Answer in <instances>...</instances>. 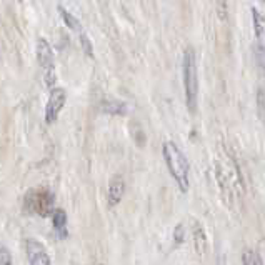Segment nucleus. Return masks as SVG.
<instances>
[{"mask_svg":"<svg viewBox=\"0 0 265 265\" xmlns=\"http://www.w3.org/2000/svg\"><path fill=\"white\" fill-rule=\"evenodd\" d=\"M162 155L163 160L167 163V169H169L170 175L175 182H177L180 192L187 194L190 187L189 174H190V163L187 160L185 154L180 150V147L175 142H165L162 145Z\"/></svg>","mask_w":265,"mask_h":265,"instance_id":"1","label":"nucleus"},{"mask_svg":"<svg viewBox=\"0 0 265 265\" xmlns=\"http://www.w3.org/2000/svg\"><path fill=\"white\" fill-rule=\"evenodd\" d=\"M182 77H184V90H185V104L189 112L195 114L197 100H198V75H197V60L195 50L187 47L182 57Z\"/></svg>","mask_w":265,"mask_h":265,"instance_id":"2","label":"nucleus"},{"mask_svg":"<svg viewBox=\"0 0 265 265\" xmlns=\"http://www.w3.org/2000/svg\"><path fill=\"white\" fill-rule=\"evenodd\" d=\"M23 209L27 210V213L49 217L55 210V195L47 189H32L25 194Z\"/></svg>","mask_w":265,"mask_h":265,"instance_id":"3","label":"nucleus"},{"mask_svg":"<svg viewBox=\"0 0 265 265\" xmlns=\"http://www.w3.org/2000/svg\"><path fill=\"white\" fill-rule=\"evenodd\" d=\"M35 52H37V62L42 69V73H44L45 85L53 88L57 80V73H55V65H53V50L49 42H47V38L44 37L38 38L37 45H35Z\"/></svg>","mask_w":265,"mask_h":265,"instance_id":"4","label":"nucleus"},{"mask_svg":"<svg viewBox=\"0 0 265 265\" xmlns=\"http://www.w3.org/2000/svg\"><path fill=\"white\" fill-rule=\"evenodd\" d=\"M65 102H67V92L62 87H53L50 90L49 100H47L45 107V122L53 124L58 119V114L62 112Z\"/></svg>","mask_w":265,"mask_h":265,"instance_id":"5","label":"nucleus"},{"mask_svg":"<svg viewBox=\"0 0 265 265\" xmlns=\"http://www.w3.org/2000/svg\"><path fill=\"white\" fill-rule=\"evenodd\" d=\"M25 252L30 265H52V260H50L49 254H47L45 247L35 239L25 240Z\"/></svg>","mask_w":265,"mask_h":265,"instance_id":"6","label":"nucleus"},{"mask_svg":"<svg viewBox=\"0 0 265 265\" xmlns=\"http://www.w3.org/2000/svg\"><path fill=\"white\" fill-rule=\"evenodd\" d=\"M125 194V182L122 178L115 177L114 180L110 182L108 185V190H107V202L110 207H117V205L122 202V197Z\"/></svg>","mask_w":265,"mask_h":265,"instance_id":"7","label":"nucleus"},{"mask_svg":"<svg viewBox=\"0 0 265 265\" xmlns=\"http://www.w3.org/2000/svg\"><path fill=\"white\" fill-rule=\"evenodd\" d=\"M52 219H53V229L58 233L62 240L67 239L69 235V229H67V212L64 209H55L52 213Z\"/></svg>","mask_w":265,"mask_h":265,"instance_id":"8","label":"nucleus"},{"mask_svg":"<svg viewBox=\"0 0 265 265\" xmlns=\"http://www.w3.org/2000/svg\"><path fill=\"white\" fill-rule=\"evenodd\" d=\"M194 245H195L197 254H205L207 252V237H205L204 229L198 224L194 227Z\"/></svg>","mask_w":265,"mask_h":265,"instance_id":"9","label":"nucleus"},{"mask_svg":"<svg viewBox=\"0 0 265 265\" xmlns=\"http://www.w3.org/2000/svg\"><path fill=\"white\" fill-rule=\"evenodd\" d=\"M102 110L110 115H124L127 112V105L119 100H104Z\"/></svg>","mask_w":265,"mask_h":265,"instance_id":"10","label":"nucleus"},{"mask_svg":"<svg viewBox=\"0 0 265 265\" xmlns=\"http://www.w3.org/2000/svg\"><path fill=\"white\" fill-rule=\"evenodd\" d=\"M58 10H60V15H62V20H64L65 23H67V27L69 29H72L73 32H77V34H84V27H82V23L79 18H75L73 17L70 12H67L64 9V7H58Z\"/></svg>","mask_w":265,"mask_h":265,"instance_id":"11","label":"nucleus"},{"mask_svg":"<svg viewBox=\"0 0 265 265\" xmlns=\"http://www.w3.org/2000/svg\"><path fill=\"white\" fill-rule=\"evenodd\" d=\"M252 20H254V30L255 35L262 40L264 38V32H265V22H264V15L260 14V10L252 9Z\"/></svg>","mask_w":265,"mask_h":265,"instance_id":"12","label":"nucleus"},{"mask_svg":"<svg viewBox=\"0 0 265 265\" xmlns=\"http://www.w3.org/2000/svg\"><path fill=\"white\" fill-rule=\"evenodd\" d=\"M242 264L244 265H262V260H260V257L257 252H254L252 248H247V250H244V254H242Z\"/></svg>","mask_w":265,"mask_h":265,"instance_id":"13","label":"nucleus"},{"mask_svg":"<svg viewBox=\"0 0 265 265\" xmlns=\"http://www.w3.org/2000/svg\"><path fill=\"white\" fill-rule=\"evenodd\" d=\"M80 45H82V50L87 53L88 57H93V47H92V42L88 40L87 34H80Z\"/></svg>","mask_w":265,"mask_h":265,"instance_id":"14","label":"nucleus"},{"mask_svg":"<svg viewBox=\"0 0 265 265\" xmlns=\"http://www.w3.org/2000/svg\"><path fill=\"white\" fill-rule=\"evenodd\" d=\"M0 265H12V254L5 245L0 247Z\"/></svg>","mask_w":265,"mask_h":265,"instance_id":"15","label":"nucleus"},{"mask_svg":"<svg viewBox=\"0 0 265 265\" xmlns=\"http://www.w3.org/2000/svg\"><path fill=\"white\" fill-rule=\"evenodd\" d=\"M174 240L177 244H182L185 240V227L182 224H178L174 230Z\"/></svg>","mask_w":265,"mask_h":265,"instance_id":"16","label":"nucleus"},{"mask_svg":"<svg viewBox=\"0 0 265 265\" xmlns=\"http://www.w3.org/2000/svg\"><path fill=\"white\" fill-rule=\"evenodd\" d=\"M100 265H104V264H100Z\"/></svg>","mask_w":265,"mask_h":265,"instance_id":"17","label":"nucleus"}]
</instances>
